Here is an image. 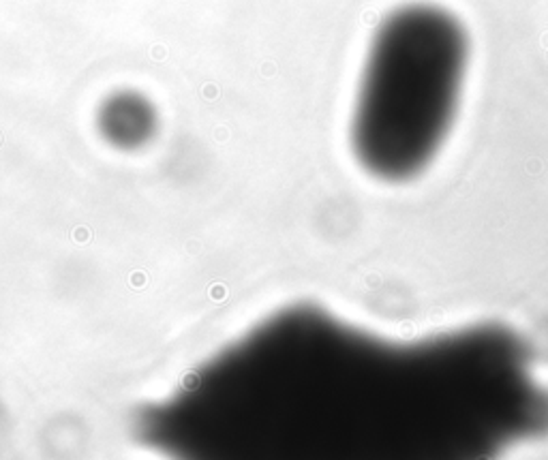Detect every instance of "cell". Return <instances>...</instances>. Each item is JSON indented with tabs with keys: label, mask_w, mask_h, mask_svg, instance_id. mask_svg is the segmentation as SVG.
I'll list each match as a JSON object with an SVG mask.
<instances>
[{
	"label": "cell",
	"mask_w": 548,
	"mask_h": 460,
	"mask_svg": "<svg viewBox=\"0 0 548 460\" xmlns=\"http://www.w3.org/2000/svg\"><path fill=\"white\" fill-rule=\"evenodd\" d=\"M157 107L146 94L131 88L116 90L103 99L96 112V128L103 141L118 150H137L157 133Z\"/></svg>",
	"instance_id": "obj_3"
},
{
	"label": "cell",
	"mask_w": 548,
	"mask_h": 460,
	"mask_svg": "<svg viewBox=\"0 0 548 460\" xmlns=\"http://www.w3.org/2000/svg\"><path fill=\"white\" fill-rule=\"evenodd\" d=\"M548 426L533 351L501 323L422 340L292 304L135 419L169 460H493Z\"/></svg>",
	"instance_id": "obj_1"
},
{
	"label": "cell",
	"mask_w": 548,
	"mask_h": 460,
	"mask_svg": "<svg viewBox=\"0 0 548 460\" xmlns=\"http://www.w3.org/2000/svg\"><path fill=\"white\" fill-rule=\"evenodd\" d=\"M469 35L433 2L394 9L371 39L351 109V150L383 182H407L433 163L456 120Z\"/></svg>",
	"instance_id": "obj_2"
}]
</instances>
